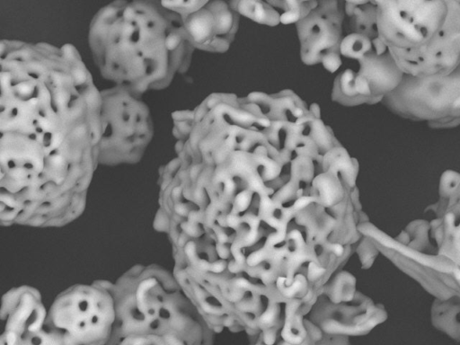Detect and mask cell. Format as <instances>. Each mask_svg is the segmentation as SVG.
<instances>
[{
    "label": "cell",
    "instance_id": "1",
    "mask_svg": "<svg viewBox=\"0 0 460 345\" xmlns=\"http://www.w3.org/2000/svg\"><path fill=\"white\" fill-rule=\"evenodd\" d=\"M0 222L59 227L84 211L101 91L71 44L0 42Z\"/></svg>",
    "mask_w": 460,
    "mask_h": 345
},
{
    "label": "cell",
    "instance_id": "2",
    "mask_svg": "<svg viewBox=\"0 0 460 345\" xmlns=\"http://www.w3.org/2000/svg\"><path fill=\"white\" fill-rule=\"evenodd\" d=\"M88 43L106 80L137 96L164 89L189 66L193 46L162 1H115L93 17Z\"/></svg>",
    "mask_w": 460,
    "mask_h": 345
},
{
    "label": "cell",
    "instance_id": "3",
    "mask_svg": "<svg viewBox=\"0 0 460 345\" xmlns=\"http://www.w3.org/2000/svg\"><path fill=\"white\" fill-rule=\"evenodd\" d=\"M116 318L111 337L153 333L170 345H212L214 332L172 273L135 265L113 283Z\"/></svg>",
    "mask_w": 460,
    "mask_h": 345
},
{
    "label": "cell",
    "instance_id": "4",
    "mask_svg": "<svg viewBox=\"0 0 460 345\" xmlns=\"http://www.w3.org/2000/svg\"><path fill=\"white\" fill-rule=\"evenodd\" d=\"M100 119L98 164L139 162L154 136L150 110L141 97L116 85L101 91Z\"/></svg>",
    "mask_w": 460,
    "mask_h": 345
},
{
    "label": "cell",
    "instance_id": "5",
    "mask_svg": "<svg viewBox=\"0 0 460 345\" xmlns=\"http://www.w3.org/2000/svg\"><path fill=\"white\" fill-rule=\"evenodd\" d=\"M113 283L77 284L55 298L48 319L64 337L65 345H107L116 318Z\"/></svg>",
    "mask_w": 460,
    "mask_h": 345
},
{
    "label": "cell",
    "instance_id": "6",
    "mask_svg": "<svg viewBox=\"0 0 460 345\" xmlns=\"http://www.w3.org/2000/svg\"><path fill=\"white\" fill-rule=\"evenodd\" d=\"M382 102L394 113L430 126L460 122V65L444 76L403 75L399 85Z\"/></svg>",
    "mask_w": 460,
    "mask_h": 345
},
{
    "label": "cell",
    "instance_id": "7",
    "mask_svg": "<svg viewBox=\"0 0 460 345\" xmlns=\"http://www.w3.org/2000/svg\"><path fill=\"white\" fill-rule=\"evenodd\" d=\"M446 1L377 2L378 38L391 52H417L427 48L442 29Z\"/></svg>",
    "mask_w": 460,
    "mask_h": 345
},
{
    "label": "cell",
    "instance_id": "8",
    "mask_svg": "<svg viewBox=\"0 0 460 345\" xmlns=\"http://www.w3.org/2000/svg\"><path fill=\"white\" fill-rule=\"evenodd\" d=\"M0 345H65L63 334L48 319L40 292L29 286L3 296Z\"/></svg>",
    "mask_w": 460,
    "mask_h": 345
},
{
    "label": "cell",
    "instance_id": "9",
    "mask_svg": "<svg viewBox=\"0 0 460 345\" xmlns=\"http://www.w3.org/2000/svg\"><path fill=\"white\" fill-rule=\"evenodd\" d=\"M446 22L425 49L417 52H391L403 75L418 78L444 76L460 65V1H446Z\"/></svg>",
    "mask_w": 460,
    "mask_h": 345
},
{
    "label": "cell",
    "instance_id": "10",
    "mask_svg": "<svg viewBox=\"0 0 460 345\" xmlns=\"http://www.w3.org/2000/svg\"><path fill=\"white\" fill-rule=\"evenodd\" d=\"M322 331L307 322L306 326L284 325L270 340L254 337L251 345H317Z\"/></svg>",
    "mask_w": 460,
    "mask_h": 345
},
{
    "label": "cell",
    "instance_id": "11",
    "mask_svg": "<svg viewBox=\"0 0 460 345\" xmlns=\"http://www.w3.org/2000/svg\"><path fill=\"white\" fill-rule=\"evenodd\" d=\"M107 345H170L163 337L144 332H128L111 337Z\"/></svg>",
    "mask_w": 460,
    "mask_h": 345
}]
</instances>
